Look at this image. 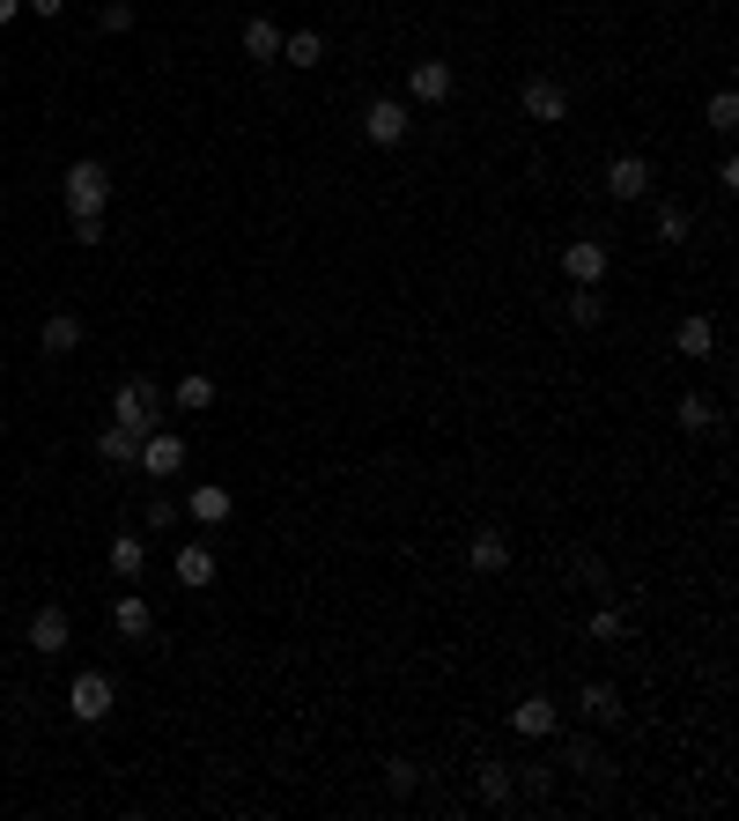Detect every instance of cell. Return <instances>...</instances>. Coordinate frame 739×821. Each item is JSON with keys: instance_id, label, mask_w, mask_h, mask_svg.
Segmentation results:
<instances>
[{"instance_id": "484cf974", "label": "cell", "mask_w": 739, "mask_h": 821, "mask_svg": "<svg viewBox=\"0 0 739 821\" xmlns=\"http://www.w3.org/2000/svg\"><path fill=\"white\" fill-rule=\"evenodd\" d=\"M585 637L591 644H629V615H621V607H599V615L585 622Z\"/></svg>"}, {"instance_id": "277c9868", "label": "cell", "mask_w": 739, "mask_h": 821, "mask_svg": "<svg viewBox=\"0 0 739 821\" xmlns=\"http://www.w3.org/2000/svg\"><path fill=\"white\" fill-rule=\"evenodd\" d=\"M607 267H614V252L599 245V237H569V245H563L569 289H599V281H607Z\"/></svg>"}, {"instance_id": "8fae6325", "label": "cell", "mask_w": 739, "mask_h": 821, "mask_svg": "<svg viewBox=\"0 0 739 821\" xmlns=\"http://www.w3.org/2000/svg\"><path fill=\"white\" fill-rule=\"evenodd\" d=\"M178 467H185V437L148 429V437H141V473H178Z\"/></svg>"}, {"instance_id": "f546056e", "label": "cell", "mask_w": 739, "mask_h": 821, "mask_svg": "<svg viewBox=\"0 0 739 821\" xmlns=\"http://www.w3.org/2000/svg\"><path fill=\"white\" fill-rule=\"evenodd\" d=\"M569 577H577V585H599V593H607V563H599L591 547H577V555H569Z\"/></svg>"}, {"instance_id": "9a60e30c", "label": "cell", "mask_w": 739, "mask_h": 821, "mask_svg": "<svg viewBox=\"0 0 739 821\" xmlns=\"http://www.w3.org/2000/svg\"><path fill=\"white\" fill-rule=\"evenodd\" d=\"M38 349H45V355H74V349H82V319H74V311H45Z\"/></svg>"}, {"instance_id": "4316f807", "label": "cell", "mask_w": 739, "mask_h": 821, "mask_svg": "<svg viewBox=\"0 0 739 821\" xmlns=\"http://www.w3.org/2000/svg\"><path fill=\"white\" fill-rule=\"evenodd\" d=\"M171 399L185 407V415H200V407H215V377H200V371H193V377H178V393H171Z\"/></svg>"}, {"instance_id": "f1b7e54d", "label": "cell", "mask_w": 739, "mask_h": 821, "mask_svg": "<svg viewBox=\"0 0 739 821\" xmlns=\"http://www.w3.org/2000/svg\"><path fill=\"white\" fill-rule=\"evenodd\" d=\"M415 785H421V763H407V755H399V763H385V792H393V799H407Z\"/></svg>"}, {"instance_id": "6da1fadb", "label": "cell", "mask_w": 739, "mask_h": 821, "mask_svg": "<svg viewBox=\"0 0 739 821\" xmlns=\"http://www.w3.org/2000/svg\"><path fill=\"white\" fill-rule=\"evenodd\" d=\"M60 193H67V215H104V200H111V171H104L97 156H82V163H67Z\"/></svg>"}, {"instance_id": "30bf717a", "label": "cell", "mask_w": 739, "mask_h": 821, "mask_svg": "<svg viewBox=\"0 0 739 821\" xmlns=\"http://www.w3.org/2000/svg\"><path fill=\"white\" fill-rule=\"evenodd\" d=\"M467 563L481 577H495V571H511V533H495V525H481V533H473L467 541Z\"/></svg>"}, {"instance_id": "cb8c5ba5", "label": "cell", "mask_w": 739, "mask_h": 821, "mask_svg": "<svg viewBox=\"0 0 739 821\" xmlns=\"http://www.w3.org/2000/svg\"><path fill=\"white\" fill-rule=\"evenodd\" d=\"M141 571H148V547L133 541V533H119V541H111V577H126V585H133Z\"/></svg>"}, {"instance_id": "7402d4cb", "label": "cell", "mask_w": 739, "mask_h": 821, "mask_svg": "<svg viewBox=\"0 0 739 821\" xmlns=\"http://www.w3.org/2000/svg\"><path fill=\"white\" fill-rule=\"evenodd\" d=\"M651 230H658V245H688V207H681V200H658V207H651Z\"/></svg>"}, {"instance_id": "83f0119b", "label": "cell", "mask_w": 739, "mask_h": 821, "mask_svg": "<svg viewBox=\"0 0 739 821\" xmlns=\"http://www.w3.org/2000/svg\"><path fill=\"white\" fill-rule=\"evenodd\" d=\"M563 770H585V777H607V755L591 740H569V755H563Z\"/></svg>"}, {"instance_id": "7c38bea8", "label": "cell", "mask_w": 739, "mask_h": 821, "mask_svg": "<svg viewBox=\"0 0 739 821\" xmlns=\"http://www.w3.org/2000/svg\"><path fill=\"white\" fill-rule=\"evenodd\" d=\"M473 785H481V799H489V807H517V777H511V763L481 755V763H473Z\"/></svg>"}, {"instance_id": "8d00e7d4", "label": "cell", "mask_w": 739, "mask_h": 821, "mask_svg": "<svg viewBox=\"0 0 739 821\" xmlns=\"http://www.w3.org/2000/svg\"><path fill=\"white\" fill-rule=\"evenodd\" d=\"M15 15H23V0H0V23H15Z\"/></svg>"}, {"instance_id": "52a82bcc", "label": "cell", "mask_w": 739, "mask_h": 821, "mask_svg": "<svg viewBox=\"0 0 739 821\" xmlns=\"http://www.w3.org/2000/svg\"><path fill=\"white\" fill-rule=\"evenodd\" d=\"M651 185H658V178H651L643 156H614V163H607V200H651Z\"/></svg>"}, {"instance_id": "ac0fdd59", "label": "cell", "mask_w": 739, "mask_h": 821, "mask_svg": "<svg viewBox=\"0 0 739 821\" xmlns=\"http://www.w3.org/2000/svg\"><path fill=\"white\" fill-rule=\"evenodd\" d=\"M577 711H585L591 725H614L621 718V689L614 681H585V689H577Z\"/></svg>"}, {"instance_id": "ffe728a7", "label": "cell", "mask_w": 739, "mask_h": 821, "mask_svg": "<svg viewBox=\"0 0 739 821\" xmlns=\"http://www.w3.org/2000/svg\"><path fill=\"white\" fill-rule=\"evenodd\" d=\"M245 60L274 67V60H281V23H267V15H251V23H245Z\"/></svg>"}, {"instance_id": "4fadbf2b", "label": "cell", "mask_w": 739, "mask_h": 821, "mask_svg": "<svg viewBox=\"0 0 739 821\" xmlns=\"http://www.w3.org/2000/svg\"><path fill=\"white\" fill-rule=\"evenodd\" d=\"M171 577L185 585V593H200V585H215V547L207 541H193V547H178V563H171Z\"/></svg>"}, {"instance_id": "d590c367", "label": "cell", "mask_w": 739, "mask_h": 821, "mask_svg": "<svg viewBox=\"0 0 739 821\" xmlns=\"http://www.w3.org/2000/svg\"><path fill=\"white\" fill-rule=\"evenodd\" d=\"M23 8H30V15H45V23H52V15H60L67 0H23Z\"/></svg>"}, {"instance_id": "2e32d148", "label": "cell", "mask_w": 739, "mask_h": 821, "mask_svg": "<svg viewBox=\"0 0 739 821\" xmlns=\"http://www.w3.org/2000/svg\"><path fill=\"white\" fill-rule=\"evenodd\" d=\"M97 459H111V467H141V429H126V423L97 429Z\"/></svg>"}, {"instance_id": "3957f363", "label": "cell", "mask_w": 739, "mask_h": 821, "mask_svg": "<svg viewBox=\"0 0 739 821\" xmlns=\"http://www.w3.org/2000/svg\"><path fill=\"white\" fill-rule=\"evenodd\" d=\"M111 703H119L111 673H74V681H67V711L82 725H104V718H111Z\"/></svg>"}, {"instance_id": "8992f818", "label": "cell", "mask_w": 739, "mask_h": 821, "mask_svg": "<svg viewBox=\"0 0 739 821\" xmlns=\"http://www.w3.org/2000/svg\"><path fill=\"white\" fill-rule=\"evenodd\" d=\"M363 134L377 141V149H399V141H407V104H399V97H370L363 104Z\"/></svg>"}, {"instance_id": "7a4b0ae2", "label": "cell", "mask_w": 739, "mask_h": 821, "mask_svg": "<svg viewBox=\"0 0 739 821\" xmlns=\"http://www.w3.org/2000/svg\"><path fill=\"white\" fill-rule=\"evenodd\" d=\"M111 423H126V429H156L163 423V393H156V385H148V377H126L119 393H111Z\"/></svg>"}, {"instance_id": "4dcf8cb0", "label": "cell", "mask_w": 739, "mask_h": 821, "mask_svg": "<svg viewBox=\"0 0 739 821\" xmlns=\"http://www.w3.org/2000/svg\"><path fill=\"white\" fill-rule=\"evenodd\" d=\"M607 319V303L591 297V289H577V297H569V326H599Z\"/></svg>"}, {"instance_id": "1f68e13d", "label": "cell", "mask_w": 739, "mask_h": 821, "mask_svg": "<svg viewBox=\"0 0 739 821\" xmlns=\"http://www.w3.org/2000/svg\"><path fill=\"white\" fill-rule=\"evenodd\" d=\"M710 126H717V134H732V126H739V97H732V89H717V97H710Z\"/></svg>"}, {"instance_id": "836d02e7", "label": "cell", "mask_w": 739, "mask_h": 821, "mask_svg": "<svg viewBox=\"0 0 739 821\" xmlns=\"http://www.w3.org/2000/svg\"><path fill=\"white\" fill-rule=\"evenodd\" d=\"M74 223V245H104V215H67Z\"/></svg>"}, {"instance_id": "5b68a950", "label": "cell", "mask_w": 739, "mask_h": 821, "mask_svg": "<svg viewBox=\"0 0 739 821\" xmlns=\"http://www.w3.org/2000/svg\"><path fill=\"white\" fill-rule=\"evenodd\" d=\"M517 111H525V119H540V126H563L569 119V89L555 75H533L525 89H517Z\"/></svg>"}, {"instance_id": "5bb4252c", "label": "cell", "mask_w": 739, "mask_h": 821, "mask_svg": "<svg viewBox=\"0 0 739 821\" xmlns=\"http://www.w3.org/2000/svg\"><path fill=\"white\" fill-rule=\"evenodd\" d=\"M111 622H119V637H126V644H148V637H156V607H148L141 593H126L119 607H111Z\"/></svg>"}, {"instance_id": "e0dca14e", "label": "cell", "mask_w": 739, "mask_h": 821, "mask_svg": "<svg viewBox=\"0 0 739 821\" xmlns=\"http://www.w3.org/2000/svg\"><path fill=\"white\" fill-rule=\"evenodd\" d=\"M511 725H517V733H525V740H547V733L563 725V711H555V703H547V696H525V703H517V711H511Z\"/></svg>"}, {"instance_id": "d6986e66", "label": "cell", "mask_w": 739, "mask_h": 821, "mask_svg": "<svg viewBox=\"0 0 739 821\" xmlns=\"http://www.w3.org/2000/svg\"><path fill=\"white\" fill-rule=\"evenodd\" d=\"M185 519H193V525H222V519H229V489H222V481H200L193 497H185Z\"/></svg>"}, {"instance_id": "44dd1931", "label": "cell", "mask_w": 739, "mask_h": 821, "mask_svg": "<svg viewBox=\"0 0 739 821\" xmlns=\"http://www.w3.org/2000/svg\"><path fill=\"white\" fill-rule=\"evenodd\" d=\"M673 349H681V355H710L717 349V326L703 319V311H688V319L673 326Z\"/></svg>"}, {"instance_id": "ba28073f", "label": "cell", "mask_w": 739, "mask_h": 821, "mask_svg": "<svg viewBox=\"0 0 739 821\" xmlns=\"http://www.w3.org/2000/svg\"><path fill=\"white\" fill-rule=\"evenodd\" d=\"M407 89H415V104H443L451 89H459V67H451V60H415Z\"/></svg>"}, {"instance_id": "d6a6232c", "label": "cell", "mask_w": 739, "mask_h": 821, "mask_svg": "<svg viewBox=\"0 0 739 821\" xmlns=\"http://www.w3.org/2000/svg\"><path fill=\"white\" fill-rule=\"evenodd\" d=\"M104 30H111V38L133 30V0H104Z\"/></svg>"}, {"instance_id": "603a6c76", "label": "cell", "mask_w": 739, "mask_h": 821, "mask_svg": "<svg viewBox=\"0 0 739 821\" xmlns=\"http://www.w3.org/2000/svg\"><path fill=\"white\" fill-rule=\"evenodd\" d=\"M673 423L688 429V437H703V429H717V423H725V415H717V399L688 393V399H681V407H673Z\"/></svg>"}, {"instance_id": "e575fe53", "label": "cell", "mask_w": 739, "mask_h": 821, "mask_svg": "<svg viewBox=\"0 0 739 821\" xmlns=\"http://www.w3.org/2000/svg\"><path fill=\"white\" fill-rule=\"evenodd\" d=\"M148 525H156V533H171V525H178V503L156 497V503H148Z\"/></svg>"}, {"instance_id": "9c48e42d", "label": "cell", "mask_w": 739, "mask_h": 821, "mask_svg": "<svg viewBox=\"0 0 739 821\" xmlns=\"http://www.w3.org/2000/svg\"><path fill=\"white\" fill-rule=\"evenodd\" d=\"M67 637H74L67 607H52V599H45V607L30 615V651H45V659H52V651H67Z\"/></svg>"}, {"instance_id": "d4e9b609", "label": "cell", "mask_w": 739, "mask_h": 821, "mask_svg": "<svg viewBox=\"0 0 739 821\" xmlns=\"http://www.w3.org/2000/svg\"><path fill=\"white\" fill-rule=\"evenodd\" d=\"M281 60H289V67H319L325 38H319V30H296V38H281Z\"/></svg>"}]
</instances>
